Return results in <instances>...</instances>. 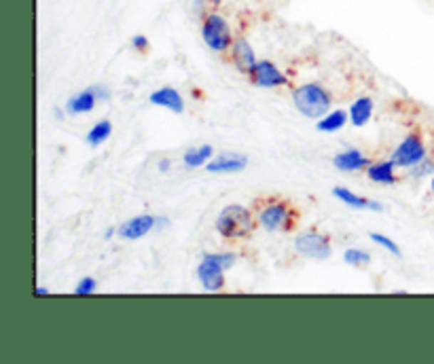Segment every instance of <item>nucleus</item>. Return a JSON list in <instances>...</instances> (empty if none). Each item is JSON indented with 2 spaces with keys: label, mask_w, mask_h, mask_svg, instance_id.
<instances>
[{
  "label": "nucleus",
  "mask_w": 434,
  "mask_h": 364,
  "mask_svg": "<svg viewBox=\"0 0 434 364\" xmlns=\"http://www.w3.org/2000/svg\"><path fill=\"white\" fill-rule=\"evenodd\" d=\"M215 227L224 239H244L254 231V217L246 206L229 204L220 210Z\"/></svg>",
  "instance_id": "1"
},
{
  "label": "nucleus",
  "mask_w": 434,
  "mask_h": 364,
  "mask_svg": "<svg viewBox=\"0 0 434 364\" xmlns=\"http://www.w3.org/2000/svg\"><path fill=\"white\" fill-rule=\"evenodd\" d=\"M294 108L307 119H322L331 110V95L318 83H305L292 91Z\"/></svg>",
  "instance_id": "2"
},
{
  "label": "nucleus",
  "mask_w": 434,
  "mask_h": 364,
  "mask_svg": "<svg viewBox=\"0 0 434 364\" xmlns=\"http://www.w3.org/2000/svg\"><path fill=\"white\" fill-rule=\"evenodd\" d=\"M237 256L233 252H208L197 265V280L210 292L220 291L224 286V271L235 265Z\"/></svg>",
  "instance_id": "3"
},
{
  "label": "nucleus",
  "mask_w": 434,
  "mask_h": 364,
  "mask_svg": "<svg viewBox=\"0 0 434 364\" xmlns=\"http://www.w3.org/2000/svg\"><path fill=\"white\" fill-rule=\"evenodd\" d=\"M202 38L208 45V49H212L217 53L229 51L233 41H235L227 19L220 13H208L204 17V21H202Z\"/></svg>",
  "instance_id": "4"
},
{
  "label": "nucleus",
  "mask_w": 434,
  "mask_h": 364,
  "mask_svg": "<svg viewBox=\"0 0 434 364\" xmlns=\"http://www.w3.org/2000/svg\"><path fill=\"white\" fill-rule=\"evenodd\" d=\"M259 224L269 233L289 231L290 227L294 224V210H292L290 204L280 202V199L267 202V204H263L259 208Z\"/></svg>",
  "instance_id": "5"
},
{
  "label": "nucleus",
  "mask_w": 434,
  "mask_h": 364,
  "mask_svg": "<svg viewBox=\"0 0 434 364\" xmlns=\"http://www.w3.org/2000/svg\"><path fill=\"white\" fill-rule=\"evenodd\" d=\"M294 250L305 256V259H314V261H326L333 254V246L329 241L326 235L316 233V231H307L294 237Z\"/></svg>",
  "instance_id": "6"
},
{
  "label": "nucleus",
  "mask_w": 434,
  "mask_h": 364,
  "mask_svg": "<svg viewBox=\"0 0 434 364\" xmlns=\"http://www.w3.org/2000/svg\"><path fill=\"white\" fill-rule=\"evenodd\" d=\"M424 159H426V145L415 134L407 136L392 155V161L396 163V167H405V170H411L413 165H418Z\"/></svg>",
  "instance_id": "7"
},
{
  "label": "nucleus",
  "mask_w": 434,
  "mask_h": 364,
  "mask_svg": "<svg viewBox=\"0 0 434 364\" xmlns=\"http://www.w3.org/2000/svg\"><path fill=\"white\" fill-rule=\"evenodd\" d=\"M250 80L259 87H265V89H274V87H284L289 85V76L282 73L276 64L267 62V60H259L252 71L248 73Z\"/></svg>",
  "instance_id": "8"
},
{
  "label": "nucleus",
  "mask_w": 434,
  "mask_h": 364,
  "mask_svg": "<svg viewBox=\"0 0 434 364\" xmlns=\"http://www.w3.org/2000/svg\"><path fill=\"white\" fill-rule=\"evenodd\" d=\"M150 231H157V217H155V214H140V217H134V219L125 220V222L117 229V235H119L121 239L136 241V239H143Z\"/></svg>",
  "instance_id": "9"
},
{
  "label": "nucleus",
  "mask_w": 434,
  "mask_h": 364,
  "mask_svg": "<svg viewBox=\"0 0 434 364\" xmlns=\"http://www.w3.org/2000/svg\"><path fill=\"white\" fill-rule=\"evenodd\" d=\"M246 165H248L246 155H242V152H220V155L210 159L206 170L210 174H237V172L246 170Z\"/></svg>",
  "instance_id": "10"
},
{
  "label": "nucleus",
  "mask_w": 434,
  "mask_h": 364,
  "mask_svg": "<svg viewBox=\"0 0 434 364\" xmlns=\"http://www.w3.org/2000/svg\"><path fill=\"white\" fill-rule=\"evenodd\" d=\"M231 60H233L235 68L244 74L250 73L252 66L259 62L257 56H254V49H252L250 43H248L246 38H242V36H237V38L233 41V45H231Z\"/></svg>",
  "instance_id": "11"
},
{
  "label": "nucleus",
  "mask_w": 434,
  "mask_h": 364,
  "mask_svg": "<svg viewBox=\"0 0 434 364\" xmlns=\"http://www.w3.org/2000/svg\"><path fill=\"white\" fill-rule=\"evenodd\" d=\"M148 100H150L153 106L172 110V113H176V115H180V113L185 110V100H182V95L178 93V89H174V87H161V89L153 91Z\"/></svg>",
  "instance_id": "12"
},
{
  "label": "nucleus",
  "mask_w": 434,
  "mask_h": 364,
  "mask_svg": "<svg viewBox=\"0 0 434 364\" xmlns=\"http://www.w3.org/2000/svg\"><path fill=\"white\" fill-rule=\"evenodd\" d=\"M100 102L98 98V91H95V85L93 87H87L78 93H74L68 98L66 102V113L71 115H87L95 108V104Z\"/></svg>",
  "instance_id": "13"
},
{
  "label": "nucleus",
  "mask_w": 434,
  "mask_h": 364,
  "mask_svg": "<svg viewBox=\"0 0 434 364\" xmlns=\"http://www.w3.org/2000/svg\"><path fill=\"white\" fill-rule=\"evenodd\" d=\"M333 195L343 202L348 208H354V210H373V212H383V204L379 202H373V199H364L361 195H356L354 191L346 189V187H335L333 189Z\"/></svg>",
  "instance_id": "14"
},
{
  "label": "nucleus",
  "mask_w": 434,
  "mask_h": 364,
  "mask_svg": "<svg viewBox=\"0 0 434 364\" xmlns=\"http://www.w3.org/2000/svg\"><path fill=\"white\" fill-rule=\"evenodd\" d=\"M333 165L341 172H358L362 167L371 165V159L362 155V150L358 148H348L339 155L333 157Z\"/></svg>",
  "instance_id": "15"
},
{
  "label": "nucleus",
  "mask_w": 434,
  "mask_h": 364,
  "mask_svg": "<svg viewBox=\"0 0 434 364\" xmlns=\"http://www.w3.org/2000/svg\"><path fill=\"white\" fill-rule=\"evenodd\" d=\"M394 170H396V163H394L392 159H388V161H377V163H373V165L366 167V176H368L373 182H377V184H392V182L396 180Z\"/></svg>",
  "instance_id": "16"
},
{
  "label": "nucleus",
  "mask_w": 434,
  "mask_h": 364,
  "mask_svg": "<svg viewBox=\"0 0 434 364\" xmlns=\"http://www.w3.org/2000/svg\"><path fill=\"white\" fill-rule=\"evenodd\" d=\"M348 113H350V121H352L354 128H364L373 117V100L371 98H358L356 102H352Z\"/></svg>",
  "instance_id": "17"
},
{
  "label": "nucleus",
  "mask_w": 434,
  "mask_h": 364,
  "mask_svg": "<svg viewBox=\"0 0 434 364\" xmlns=\"http://www.w3.org/2000/svg\"><path fill=\"white\" fill-rule=\"evenodd\" d=\"M350 119V113L348 110H329L322 119H318V132H324V134H333V132H339Z\"/></svg>",
  "instance_id": "18"
},
{
  "label": "nucleus",
  "mask_w": 434,
  "mask_h": 364,
  "mask_svg": "<svg viewBox=\"0 0 434 364\" xmlns=\"http://www.w3.org/2000/svg\"><path fill=\"white\" fill-rule=\"evenodd\" d=\"M212 157H215V148L210 145H202L189 148V150L185 152L182 161H185L187 167H206Z\"/></svg>",
  "instance_id": "19"
},
{
  "label": "nucleus",
  "mask_w": 434,
  "mask_h": 364,
  "mask_svg": "<svg viewBox=\"0 0 434 364\" xmlns=\"http://www.w3.org/2000/svg\"><path fill=\"white\" fill-rule=\"evenodd\" d=\"M110 134H113V123H110L108 119H102V121H98V123L87 132L85 140H87V145L89 146H100L110 138Z\"/></svg>",
  "instance_id": "20"
},
{
  "label": "nucleus",
  "mask_w": 434,
  "mask_h": 364,
  "mask_svg": "<svg viewBox=\"0 0 434 364\" xmlns=\"http://www.w3.org/2000/svg\"><path fill=\"white\" fill-rule=\"evenodd\" d=\"M343 261H346L348 265H352V267H356V265H358V267H364V265L371 263V254L361 250V248H348V250L343 252Z\"/></svg>",
  "instance_id": "21"
},
{
  "label": "nucleus",
  "mask_w": 434,
  "mask_h": 364,
  "mask_svg": "<svg viewBox=\"0 0 434 364\" xmlns=\"http://www.w3.org/2000/svg\"><path fill=\"white\" fill-rule=\"evenodd\" d=\"M368 237H371V241H373V244L381 246V248H383V250H388L390 254H394V256H403L401 246H398L394 239H390L388 235H381V233H371Z\"/></svg>",
  "instance_id": "22"
},
{
  "label": "nucleus",
  "mask_w": 434,
  "mask_h": 364,
  "mask_svg": "<svg viewBox=\"0 0 434 364\" xmlns=\"http://www.w3.org/2000/svg\"><path fill=\"white\" fill-rule=\"evenodd\" d=\"M411 176H413V178H428V176H434L433 159H424V161H420L418 165H413V167H411Z\"/></svg>",
  "instance_id": "23"
},
{
  "label": "nucleus",
  "mask_w": 434,
  "mask_h": 364,
  "mask_svg": "<svg viewBox=\"0 0 434 364\" xmlns=\"http://www.w3.org/2000/svg\"><path fill=\"white\" fill-rule=\"evenodd\" d=\"M95 291H98V282H95L93 278H83V280L76 284L74 294H78V296H87V294H93Z\"/></svg>",
  "instance_id": "24"
},
{
  "label": "nucleus",
  "mask_w": 434,
  "mask_h": 364,
  "mask_svg": "<svg viewBox=\"0 0 434 364\" xmlns=\"http://www.w3.org/2000/svg\"><path fill=\"white\" fill-rule=\"evenodd\" d=\"M132 45H134L136 49L145 51V49H148V38H146L145 34H136V36L132 38Z\"/></svg>",
  "instance_id": "25"
},
{
  "label": "nucleus",
  "mask_w": 434,
  "mask_h": 364,
  "mask_svg": "<svg viewBox=\"0 0 434 364\" xmlns=\"http://www.w3.org/2000/svg\"><path fill=\"white\" fill-rule=\"evenodd\" d=\"M170 170H172V159H159L157 172H159V174H167Z\"/></svg>",
  "instance_id": "26"
},
{
  "label": "nucleus",
  "mask_w": 434,
  "mask_h": 364,
  "mask_svg": "<svg viewBox=\"0 0 434 364\" xmlns=\"http://www.w3.org/2000/svg\"><path fill=\"white\" fill-rule=\"evenodd\" d=\"M170 224V220L165 219V217H157V231H161V229H165Z\"/></svg>",
  "instance_id": "27"
},
{
  "label": "nucleus",
  "mask_w": 434,
  "mask_h": 364,
  "mask_svg": "<svg viewBox=\"0 0 434 364\" xmlns=\"http://www.w3.org/2000/svg\"><path fill=\"white\" fill-rule=\"evenodd\" d=\"M34 292H36L38 296H45V294H49V292H51V291H49V288H43V286H38V288H36V291H34Z\"/></svg>",
  "instance_id": "28"
},
{
  "label": "nucleus",
  "mask_w": 434,
  "mask_h": 364,
  "mask_svg": "<svg viewBox=\"0 0 434 364\" xmlns=\"http://www.w3.org/2000/svg\"><path fill=\"white\" fill-rule=\"evenodd\" d=\"M115 233H117V229H108V231L104 233V237H106V239H110V237H113Z\"/></svg>",
  "instance_id": "29"
},
{
  "label": "nucleus",
  "mask_w": 434,
  "mask_h": 364,
  "mask_svg": "<svg viewBox=\"0 0 434 364\" xmlns=\"http://www.w3.org/2000/svg\"><path fill=\"white\" fill-rule=\"evenodd\" d=\"M430 191L434 193V176H433V180H430Z\"/></svg>",
  "instance_id": "30"
},
{
  "label": "nucleus",
  "mask_w": 434,
  "mask_h": 364,
  "mask_svg": "<svg viewBox=\"0 0 434 364\" xmlns=\"http://www.w3.org/2000/svg\"><path fill=\"white\" fill-rule=\"evenodd\" d=\"M210 2H212V4H220L222 0H210Z\"/></svg>",
  "instance_id": "31"
}]
</instances>
